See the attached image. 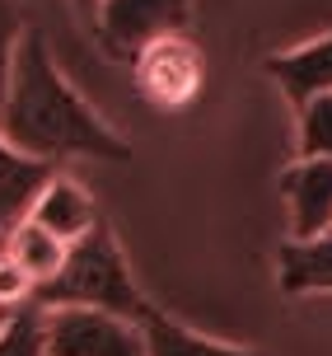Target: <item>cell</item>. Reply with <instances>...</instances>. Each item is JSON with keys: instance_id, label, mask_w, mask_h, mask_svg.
<instances>
[{"instance_id": "17", "label": "cell", "mask_w": 332, "mask_h": 356, "mask_svg": "<svg viewBox=\"0 0 332 356\" xmlns=\"http://www.w3.org/2000/svg\"><path fill=\"white\" fill-rule=\"evenodd\" d=\"M75 5H80V10H85L89 19H94V10H99V0H75Z\"/></svg>"}, {"instance_id": "8", "label": "cell", "mask_w": 332, "mask_h": 356, "mask_svg": "<svg viewBox=\"0 0 332 356\" xmlns=\"http://www.w3.org/2000/svg\"><path fill=\"white\" fill-rule=\"evenodd\" d=\"M28 216H33L42 230H52L61 244L85 239V234L103 220V216H99V207H94V197H89L75 178H66L61 169L42 183V193H38V202L28 207Z\"/></svg>"}, {"instance_id": "9", "label": "cell", "mask_w": 332, "mask_h": 356, "mask_svg": "<svg viewBox=\"0 0 332 356\" xmlns=\"http://www.w3.org/2000/svg\"><path fill=\"white\" fill-rule=\"evenodd\" d=\"M52 174H56V164L38 160V155H24L15 141L0 136V234L28 216V207L38 202L42 183Z\"/></svg>"}, {"instance_id": "1", "label": "cell", "mask_w": 332, "mask_h": 356, "mask_svg": "<svg viewBox=\"0 0 332 356\" xmlns=\"http://www.w3.org/2000/svg\"><path fill=\"white\" fill-rule=\"evenodd\" d=\"M0 136L24 155L47 164L61 160H131V145L117 127H108L89 99L56 66L47 38L28 29L15 47L10 85L0 99Z\"/></svg>"}, {"instance_id": "14", "label": "cell", "mask_w": 332, "mask_h": 356, "mask_svg": "<svg viewBox=\"0 0 332 356\" xmlns=\"http://www.w3.org/2000/svg\"><path fill=\"white\" fill-rule=\"evenodd\" d=\"M0 356H47V342H42V309L38 305H24L10 319L0 323Z\"/></svg>"}, {"instance_id": "4", "label": "cell", "mask_w": 332, "mask_h": 356, "mask_svg": "<svg viewBox=\"0 0 332 356\" xmlns=\"http://www.w3.org/2000/svg\"><path fill=\"white\" fill-rule=\"evenodd\" d=\"M188 24H192V0H99L94 10V33L103 52L126 66L155 38L188 33Z\"/></svg>"}, {"instance_id": "15", "label": "cell", "mask_w": 332, "mask_h": 356, "mask_svg": "<svg viewBox=\"0 0 332 356\" xmlns=\"http://www.w3.org/2000/svg\"><path fill=\"white\" fill-rule=\"evenodd\" d=\"M24 33H28V19L19 10V0H0V99H5L10 66H15V47H19Z\"/></svg>"}, {"instance_id": "11", "label": "cell", "mask_w": 332, "mask_h": 356, "mask_svg": "<svg viewBox=\"0 0 332 356\" xmlns=\"http://www.w3.org/2000/svg\"><path fill=\"white\" fill-rule=\"evenodd\" d=\"M276 282L285 296H332V234L285 239L276 253Z\"/></svg>"}, {"instance_id": "5", "label": "cell", "mask_w": 332, "mask_h": 356, "mask_svg": "<svg viewBox=\"0 0 332 356\" xmlns=\"http://www.w3.org/2000/svg\"><path fill=\"white\" fill-rule=\"evenodd\" d=\"M131 71H136V89L150 104L164 108V113H178L206 85V56L188 33H169L155 38L150 47H140Z\"/></svg>"}, {"instance_id": "16", "label": "cell", "mask_w": 332, "mask_h": 356, "mask_svg": "<svg viewBox=\"0 0 332 356\" xmlns=\"http://www.w3.org/2000/svg\"><path fill=\"white\" fill-rule=\"evenodd\" d=\"M33 277L15 263V258H5L0 253V305L5 309H24V305H33Z\"/></svg>"}, {"instance_id": "13", "label": "cell", "mask_w": 332, "mask_h": 356, "mask_svg": "<svg viewBox=\"0 0 332 356\" xmlns=\"http://www.w3.org/2000/svg\"><path fill=\"white\" fill-rule=\"evenodd\" d=\"M299 160H332V94L299 108Z\"/></svg>"}, {"instance_id": "12", "label": "cell", "mask_w": 332, "mask_h": 356, "mask_svg": "<svg viewBox=\"0 0 332 356\" xmlns=\"http://www.w3.org/2000/svg\"><path fill=\"white\" fill-rule=\"evenodd\" d=\"M0 239H5V258H15V263L33 277V286H42L47 277H56V267L66 263V249H70V244H61L52 230H42L33 216L15 220Z\"/></svg>"}, {"instance_id": "6", "label": "cell", "mask_w": 332, "mask_h": 356, "mask_svg": "<svg viewBox=\"0 0 332 356\" xmlns=\"http://www.w3.org/2000/svg\"><path fill=\"white\" fill-rule=\"evenodd\" d=\"M281 197L290 211V239L332 234V160H295L281 174Z\"/></svg>"}, {"instance_id": "18", "label": "cell", "mask_w": 332, "mask_h": 356, "mask_svg": "<svg viewBox=\"0 0 332 356\" xmlns=\"http://www.w3.org/2000/svg\"><path fill=\"white\" fill-rule=\"evenodd\" d=\"M10 314H15V309H5V305H0V323H5V319H10Z\"/></svg>"}, {"instance_id": "7", "label": "cell", "mask_w": 332, "mask_h": 356, "mask_svg": "<svg viewBox=\"0 0 332 356\" xmlns=\"http://www.w3.org/2000/svg\"><path fill=\"white\" fill-rule=\"evenodd\" d=\"M263 71L281 85V94L295 108H304L318 94H332V33H318L309 42L281 47L263 61Z\"/></svg>"}, {"instance_id": "3", "label": "cell", "mask_w": 332, "mask_h": 356, "mask_svg": "<svg viewBox=\"0 0 332 356\" xmlns=\"http://www.w3.org/2000/svg\"><path fill=\"white\" fill-rule=\"evenodd\" d=\"M42 342L47 356H150L136 319L85 305L42 309Z\"/></svg>"}, {"instance_id": "2", "label": "cell", "mask_w": 332, "mask_h": 356, "mask_svg": "<svg viewBox=\"0 0 332 356\" xmlns=\"http://www.w3.org/2000/svg\"><path fill=\"white\" fill-rule=\"evenodd\" d=\"M38 309H61V305H85V309H108V314H122V319H145V291L131 277V263H126L122 244H117V230L99 220L85 239H75L66 249V263L56 267V277L33 291Z\"/></svg>"}, {"instance_id": "10", "label": "cell", "mask_w": 332, "mask_h": 356, "mask_svg": "<svg viewBox=\"0 0 332 356\" xmlns=\"http://www.w3.org/2000/svg\"><path fill=\"white\" fill-rule=\"evenodd\" d=\"M140 333H145V352L150 356H267V352H258V347L206 338V333H197V328H188V323H178L174 314H164L159 305L145 309Z\"/></svg>"}]
</instances>
